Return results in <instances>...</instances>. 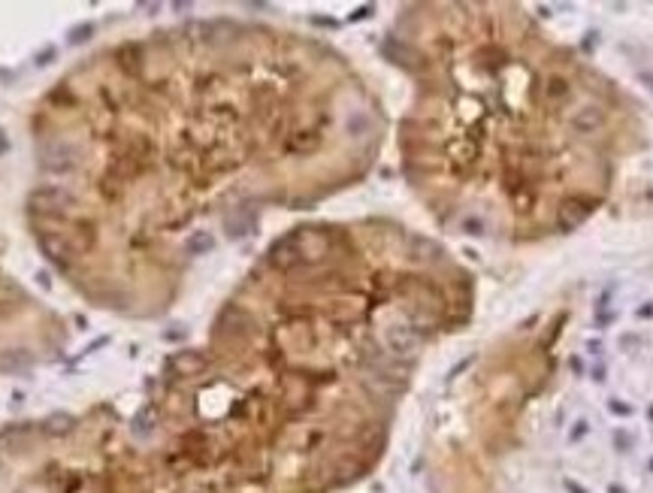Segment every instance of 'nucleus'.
<instances>
[{"instance_id":"f257e3e1","label":"nucleus","mask_w":653,"mask_h":493,"mask_svg":"<svg viewBox=\"0 0 653 493\" xmlns=\"http://www.w3.org/2000/svg\"><path fill=\"white\" fill-rule=\"evenodd\" d=\"M30 300H18V288L6 282V276H0V351H9L6 345V336H9V318L18 315V312H27Z\"/></svg>"}]
</instances>
